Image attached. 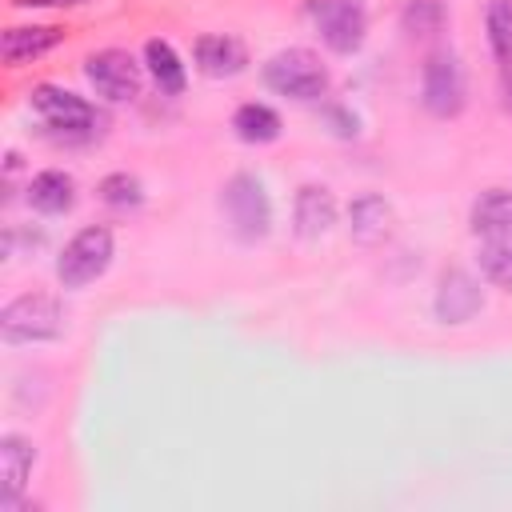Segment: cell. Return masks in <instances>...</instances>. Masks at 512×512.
I'll return each mask as SVG.
<instances>
[{
    "label": "cell",
    "instance_id": "obj_14",
    "mask_svg": "<svg viewBox=\"0 0 512 512\" xmlns=\"http://www.w3.org/2000/svg\"><path fill=\"white\" fill-rule=\"evenodd\" d=\"M60 40H64V28H56V24H16V28H4L0 52H4V64L16 68L24 60H36V56L52 52Z\"/></svg>",
    "mask_w": 512,
    "mask_h": 512
},
{
    "label": "cell",
    "instance_id": "obj_20",
    "mask_svg": "<svg viewBox=\"0 0 512 512\" xmlns=\"http://www.w3.org/2000/svg\"><path fill=\"white\" fill-rule=\"evenodd\" d=\"M400 24L408 36H436L444 28V4L440 0H408L400 12Z\"/></svg>",
    "mask_w": 512,
    "mask_h": 512
},
{
    "label": "cell",
    "instance_id": "obj_23",
    "mask_svg": "<svg viewBox=\"0 0 512 512\" xmlns=\"http://www.w3.org/2000/svg\"><path fill=\"white\" fill-rule=\"evenodd\" d=\"M324 120L332 124V132H336V136H356V132H360V128H356L360 120H356L352 112H344V108H328V112H324Z\"/></svg>",
    "mask_w": 512,
    "mask_h": 512
},
{
    "label": "cell",
    "instance_id": "obj_21",
    "mask_svg": "<svg viewBox=\"0 0 512 512\" xmlns=\"http://www.w3.org/2000/svg\"><path fill=\"white\" fill-rule=\"evenodd\" d=\"M480 272L496 288H512V240H492L480 248Z\"/></svg>",
    "mask_w": 512,
    "mask_h": 512
},
{
    "label": "cell",
    "instance_id": "obj_2",
    "mask_svg": "<svg viewBox=\"0 0 512 512\" xmlns=\"http://www.w3.org/2000/svg\"><path fill=\"white\" fill-rule=\"evenodd\" d=\"M220 208L228 216V228L240 244H256L272 232V200L260 184V176L252 172H236L228 184H224V196H220Z\"/></svg>",
    "mask_w": 512,
    "mask_h": 512
},
{
    "label": "cell",
    "instance_id": "obj_13",
    "mask_svg": "<svg viewBox=\"0 0 512 512\" xmlns=\"http://www.w3.org/2000/svg\"><path fill=\"white\" fill-rule=\"evenodd\" d=\"M468 228H472V236H480L484 244H492V240H512V192H508V188H484V192L472 200Z\"/></svg>",
    "mask_w": 512,
    "mask_h": 512
},
{
    "label": "cell",
    "instance_id": "obj_11",
    "mask_svg": "<svg viewBox=\"0 0 512 512\" xmlns=\"http://www.w3.org/2000/svg\"><path fill=\"white\" fill-rule=\"evenodd\" d=\"M336 224V196L324 184H300L292 200V232L300 240H320Z\"/></svg>",
    "mask_w": 512,
    "mask_h": 512
},
{
    "label": "cell",
    "instance_id": "obj_7",
    "mask_svg": "<svg viewBox=\"0 0 512 512\" xmlns=\"http://www.w3.org/2000/svg\"><path fill=\"white\" fill-rule=\"evenodd\" d=\"M84 76H88V84H92L104 100H112V104L136 100V96H140V84H144L140 64H136L124 48H100V52H92V56L84 60Z\"/></svg>",
    "mask_w": 512,
    "mask_h": 512
},
{
    "label": "cell",
    "instance_id": "obj_5",
    "mask_svg": "<svg viewBox=\"0 0 512 512\" xmlns=\"http://www.w3.org/2000/svg\"><path fill=\"white\" fill-rule=\"evenodd\" d=\"M420 100H424V108L432 112V116H440V120H448V116H456L460 108H464V100H468V84H464V68H460V60L452 56V52H432L428 60H424V76H420Z\"/></svg>",
    "mask_w": 512,
    "mask_h": 512
},
{
    "label": "cell",
    "instance_id": "obj_19",
    "mask_svg": "<svg viewBox=\"0 0 512 512\" xmlns=\"http://www.w3.org/2000/svg\"><path fill=\"white\" fill-rule=\"evenodd\" d=\"M484 24H488L492 56H496L500 64H512V0H488Z\"/></svg>",
    "mask_w": 512,
    "mask_h": 512
},
{
    "label": "cell",
    "instance_id": "obj_15",
    "mask_svg": "<svg viewBox=\"0 0 512 512\" xmlns=\"http://www.w3.org/2000/svg\"><path fill=\"white\" fill-rule=\"evenodd\" d=\"M192 52H196V68H200L204 76H236V72H244V64H248V48H244L236 36H228V32L200 36Z\"/></svg>",
    "mask_w": 512,
    "mask_h": 512
},
{
    "label": "cell",
    "instance_id": "obj_8",
    "mask_svg": "<svg viewBox=\"0 0 512 512\" xmlns=\"http://www.w3.org/2000/svg\"><path fill=\"white\" fill-rule=\"evenodd\" d=\"M28 104L48 128H60V132H92L100 124V112L84 96H76L68 88H56V84H36Z\"/></svg>",
    "mask_w": 512,
    "mask_h": 512
},
{
    "label": "cell",
    "instance_id": "obj_18",
    "mask_svg": "<svg viewBox=\"0 0 512 512\" xmlns=\"http://www.w3.org/2000/svg\"><path fill=\"white\" fill-rule=\"evenodd\" d=\"M280 116H276V108H268V104H240L236 112H232V132L244 140V144H272L276 136H280Z\"/></svg>",
    "mask_w": 512,
    "mask_h": 512
},
{
    "label": "cell",
    "instance_id": "obj_12",
    "mask_svg": "<svg viewBox=\"0 0 512 512\" xmlns=\"http://www.w3.org/2000/svg\"><path fill=\"white\" fill-rule=\"evenodd\" d=\"M392 224H396V212H392V204L380 192H360L348 204V236L356 244H364V248L388 240L392 236Z\"/></svg>",
    "mask_w": 512,
    "mask_h": 512
},
{
    "label": "cell",
    "instance_id": "obj_16",
    "mask_svg": "<svg viewBox=\"0 0 512 512\" xmlns=\"http://www.w3.org/2000/svg\"><path fill=\"white\" fill-rule=\"evenodd\" d=\"M28 204L44 216H64L76 204V180L60 168H44L28 180Z\"/></svg>",
    "mask_w": 512,
    "mask_h": 512
},
{
    "label": "cell",
    "instance_id": "obj_10",
    "mask_svg": "<svg viewBox=\"0 0 512 512\" xmlns=\"http://www.w3.org/2000/svg\"><path fill=\"white\" fill-rule=\"evenodd\" d=\"M36 464V444L20 432H4L0 436V512H12L28 488Z\"/></svg>",
    "mask_w": 512,
    "mask_h": 512
},
{
    "label": "cell",
    "instance_id": "obj_4",
    "mask_svg": "<svg viewBox=\"0 0 512 512\" xmlns=\"http://www.w3.org/2000/svg\"><path fill=\"white\" fill-rule=\"evenodd\" d=\"M112 252H116V244H112V232L104 224L80 228L64 244V252L56 256V280H60V288H84V284L100 280L108 272V264H112Z\"/></svg>",
    "mask_w": 512,
    "mask_h": 512
},
{
    "label": "cell",
    "instance_id": "obj_9",
    "mask_svg": "<svg viewBox=\"0 0 512 512\" xmlns=\"http://www.w3.org/2000/svg\"><path fill=\"white\" fill-rule=\"evenodd\" d=\"M480 308H484V288H480V280L472 272H464V268L440 272L436 296H432V312H436L440 324H452V328L468 324V320L480 316Z\"/></svg>",
    "mask_w": 512,
    "mask_h": 512
},
{
    "label": "cell",
    "instance_id": "obj_22",
    "mask_svg": "<svg viewBox=\"0 0 512 512\" xmlns=\"http://www.w3.org/2000/svg\"><path fill=\"white\" fill-rule=\"evenodd\" d=\"M96 192H100V200L112 204V208H136V204L144 200V184H140L132 172H112V176H104Z\"/></svg>",
    "mask_w": 512,
    "mask_h": 512
},
{
    "label": "cell",
    "instance_id": "obj_24",
    "mask_svg": "<svg viewBox=\"0 0 512 512\" xmlns=\"http://www.w3.org/2000/svg\"><path fill=\"white\" fill-rule=\"evenodd\" d=\"M88 0H12V8H80Z\"/></svg>",
    "mask_w": 512,
    "mask_h": 512
},
{
    "label": "cell",
    "instance_id": "obj_3",
    "mask_svg": "<svg viewBox=\"0 0 512 512\" xmlns=\"http://www.w3.org/2000/svg\"><path fill=\"white\" fill-rule=\"evenodd\" d=\"M264 84L284 100H320L328 92V68L308 48H284L264 64Z\"/></svg>",
    "mask_w": 512,
    "mask_h": 512
},
{
    "label": "cell",
    "instance_id": "obj_1",
    "mask_svg": "<svg viewBox=\"0 0 512 512\" xmlns=\"http://www.w3.org/2000/svg\"><path fill=\"white\" fill-rule=\"evenodd\" d=\"M68 328L64 304L48 292H24L0 308V336L4 344H44L60 340Z\"/></svg>",
    "mask_w": 512,
    "mask_h": 512
},
{
    "label": "cell",
    "instance_id": "obj_25",
    "mask_svg": "<svg viewBox=\"0 0 512 512\" xmlns=\"http://www.w3.org/2000/svg\"><path fill=\"white\" fill-rule=\"evenodd\" d=\"M504 108H508V112H512V76H508V80H504Z\"/></svg>",
    "mask_w": 512,
    "mask_h": 512
},
{
    "label": "cell",
    "instance_id": "obj_6",
    "mask_svg": "<svg viewBox=\"0 0 512 512\" xmlns=\"http://www.w3.org/2000/svg\"><path fill=\"white\" fill-rule=\"evenodd\" d=\"M316 32L320 40L340 52V56H352L360 52L364 36H368V12H364V0H316Z\"/></svg>",
    "mask_w": 512,
    "mask_h": 512
},
{
    "label": "cell",
    "instance_id": "obj_17",
    "mask_svg": "<svg viewBox=\"0 0 512 512\" xmlns=\"http://www.w3.org/2000/svg\"><path fill=\"white\" fill-rule=\"evenodd\" d=\"M144 64H148V72H152V80H156V88L164 92V96H180L184 92V84H188V72H184V64H180V56H176V48L168 44V40H148L144 44Z\"/></svg>",
    "mask_w": 512,
    "mask_h": 512
}]
</instances>
